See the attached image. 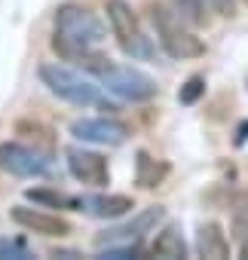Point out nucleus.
Returning a JSON list of instances; mask_svg holds the SVG:
<instances>
[{
	"label": "nucleus",
	"instance_id": "f3484780",
	"mask_svg": "<svg viewBox=\"0 0 248 260\" xmlns=\"http://www.w3.org/2000/svg\"><path fill=\"white\" fill-rule=\"evenodd\" d=\"M202 95H205V77L193 74V77H190V80L181 86V92H178V101H181L184 107H190V104H196Z\"/></svg>",
	"mask_w": 248,
	"mask_h": 260
},
{
	"label": "nucleus",
	"instance_id": "20e7f679",
	"mask_svg": "<svg viewBox=\"0 0 248 260\" xmlns=\"http://www.w3.org/2000/svg\"><path fill=\"white\" fill-rule=\"evenodd\" d=\"M107 22H110V31L116 37L119 49L129 58H138V61L153 58V43H150V37H144L138 16L132 13L126 0H107Z\"/></svg>",
	"mask_w": 248,
	"mask_h": 260
},
{
	"label": "nucleus",
	"instance_id": "1a4fd4ad",
	"mask_svg": "<svg viewBox=\"0 0 248 260\" xmlns=\"http://www.w3.org/2000/svg\"><path fill=\"white\" fill-rule=\"evenodd\" d=\"M166 217V208L163 205H150V208H144V211H138L129 223H119V226H110V230H104L95 242L98 245H113V242H138L144 233H150L160 220Z\"/></svg>",
	"mask_w": 248,
	"mask_h": 260
},
{
	"label": "nucleus",
	"instance_id": "9d476101",
	"mask_svg": "<svg viewBox=\"0 0 248 260\" xmlns=\"http://www.w3.org/2000/svg\"><path fill=\"white\" fill-rule=\"evenodd\" d=\"M10 217L19 223V226H25V230H31V233H40V236H68L71 233V223L65 220V217H58V214H49V211H43V208H28V205H16V208H10Z\"/></svg>",
	"mask_w": 248,
	"mask_h": 260
},
{
	"label": "nucleus",
	"instance_id": "2eb2a0df",
	"mask_svg": "<svg viewBox=\"0 0 248 260\" xmlns=\"http://www.w3.org/2000/svg\"><path fill=\"white\" fill-rule=\"evenodd\" d=\"M172 10L178 13L181 22H187V25H193V28H205V25H208L205 0H172Z\"/></svg>",
	"mask_w": 248,
	"mask_h": 260
},
{
	"label": "nucleus",
	"instance_id": "4468645a",
	"mask_svg": "<svg viewBox=\"0 0 248 260\" xmlns=\"http://www.w3.org/2000/svg\"><path fill=\"white\" fill-rule=\"evenodd\" d=\"M166 175H169V162L153 159L147 150H138V156H135V184L138 187L153 190L166 181Z\"/></svg>",
	"mask_w": 248,
	"mask_h": 260
},
{
	"label": "nucleus",
	"instance_id": "f257e3e1",
	"mask_svg": "<svg viewBox=\"0 0 248 260\" xmlns=\"http://www.w3.org/2000/svg\"><path fill=\"white\" fill-rule=\"evenodd\" d=\"M55 37H52V49L74 61L77 55L95 49L104 40V25L95 19V13H89L80 4H65L55 10Z\"/></svg>",
	"mask_w": 248,
	"mask_h": 260
},
{
	"label": "nucleus",
	"instance_id": "6ab92c4d",
	"mask_svg": "<svg viewBox=\"0 0 248 260\" xmlns=\"http://www.w3.org/2000/svg\"><path fill=\"white\" fill-rule=\"evenodd\" d=\"M31 248L22 239H0V260H31Z\"/></svg>",
	"mask_w": 248,
	"mask_h": 260
},
{
	"label": "nucleus",
	"instance_id": "ddd939ff",
	"mask_svg": "<svg viewBox=\"0 0 248 260\" xmlns=\"http://www.w3.org/2000/svg\"><path fill=\"white\" fill-rule=\"evenodd\" d=\"M150 251H153V257H163V260H184L187 257V242L181 236V226L178 223H166L157 233Z\"/></svg>",
	"mask_w": 248,
	"mask_h": 260
},
{
	"label": "nucleus",
	"instance_id": "dca6fc26",
	"mask_svg": "<svg viewBox=\"0 0 248 260\" xmlns=\"http://www.w3.org/2000/svg\"><path fill=\"white\" fill-rule=\"evenodd\" d=\"M34 205H40V208H74V196H65V193H58V190H28L25 193Z\"/></svg>",
	"mask_w": 248,
	"mask_h": 260
},
{
	"label": "nucleus",
	"instance_id": "6e6552de",
	"mask_svg": "<svg viewBox=\"0 0 248 260\" xmlns=\"http://www.w3.org/2000/svg\"><path fill=\"white\" fill-rule=\"evenodd\" d=\"M68 172L86 187H104L110 181L107 159L86 147H68Z\"/></svg>",
	"mask_w": 248,
	"mask_h": 260
},
{
	"label": "nucleus",
	"instance_id": "412c9836",
	"mask_svg": "<svg viewBox=\"0 0 248 260\" xmlns=\"http://www.w3.org/2000/svg\"><path fill=\"white\" fill-rule=\"evenodd\" d=\"M245 141H248V119H245V122H239V128H236V138H233V144H236V147H242Z\"/></svg>",
	"mask_w": 248,
	"mask_h": 260
},
{
	"label": "nucleus",
	"instance_id": "f03ea898",
	"mask_svg": "<svg viewBox=\"0 0 248 260\" xmlns=\"http://www.w3.org/2000/svg\"><path fill=\"white\" fill-rule=\"evenodd\" d=\"M37 74H40L43 86H46L52 95H58L61 101H68V104L116 110V104L104 101V95H101V89H98L95 83H89L86 77H80L77 71H71V68H65V64H40Z\"/></svg>",
	"mask_w": 248,
	"mask_h": 260
},
{
	"label": "nucleus",
	"instance_id": "a211bd4d",
	"mask_svg": "<svg viewBox=\"0 0 248 260\" xmlns=\"http://www.w3.org/2000/svg\"><path fill=\"white\" fill-rule=\"evenodd\" d=\"M135 257H144V251L135 245V242H129V245H107L101 254H98V260H135Z\"/></svg>",
	"mask_w": 248,
	"mask_h": 260
},
{
	"label": "nucleus",
	"instance_id": "0eeeda50",
	"mask_svg": "<svg viewBox=\"0 0 248 260\" xmlns=\"http://www.w3.org/2000/svg\"><path fill=\"white\" fill-rule=\"evenodd\" d=\"M71 135L77 141L86 144H101V147H119L129 138V125L110 119V116H98V119H74L71 122Z\"/></svg>",
	"mask_w": 248,
	"mask_h": 260
},
{
	"label": "nucleus",
	"instance_id": "7ed1b4c3",
	"mask_svg": "<svg viewBox=\"0 0 248 260\" xmlns=\"http://www.w3.org/2000/svg\"><path fill=\"white\" fill-rule=\"evenodd\" d=\"M150 22H153L157 34H160L163 49H166L172 58H181V61H184V58H199V55H205V43H202L193 31H187L184 22L178 19V13L169 10L166 4H153V7H150Z\"/></svg>",
	"mask_w": 248,
	"mask_h": 260
},
{
	"label": "nucleus",
	"instance_id": "9b49d317",
	"mask_svg": "<svg viewBox=\"0 0 248 260\" xmlns=\"http://www.w3.org/2000/svg\"><path fill=\"white\" fill-rule=\"evenodd\" d=\"M135 208V202L129 196H74V211H83L89 217H101V220H116L122 214H129Z\"/></svg>",
	"mask_w": 248,
	"mask_h": 260
},
{
	"label": "nucleus",
	"instance_id": "b1692460",
	"mask_svg": "<svg viewBox=\"0 0 248 260\" xmlns=\"http://www.w3.org/2000/svg\"><path fill=\"white\" fill-rule=\"evenodd\" d=\"M245 4H248V0H245Z\"/></svg>",
	"mask_w": 248,
	"mask_h": 260
},
{
	"label": "nucleus",
	"instance_id": "39448f33",
	"mask_svg": "<svg viewBox=\"0 0 248 260\" xmlns=\"http://www.w3.org/2000/svg\"><path fill=\"white\" fill-rule=\"evenodd\" d=\"M98 80H101V86H104L110 95H116V98H122V101H135V104L150 101V98H157V92H160L157 80H153L150 74L138 71V68L110 64Z\"/></svg>",
	"mask_w": 248,
	"mask_h": 260
},
{
	"label": "nucleus",
	"instance_id": "4be33fe9",
	"mask_svg": "<svg viewBox=\"0 0 248 260\" xmlns=\"http://www.w3.org/2000/svg\"><path fill=\"white\" fill-rule=\"evenodd\" d=\"M242 230H245V226H242ZM239 236H242V257L248 260V230H245V233H239Z\"/></svg>",
	"mask_w": 248,
	"mask_h": 260
},
{
	"label": "nucleus",
	"instance_id": "f8f14e48",
	"mask_svg": "<svg viewBox=\"0 0 248 260\" xmlns=\"http://www.w3.org/2000/svg\"><path fill=\"white\" fill-rule=\"evenodd\" d=\"M196 251H199L202 257H208V260H224V257H230V242H227L224 226H221L218 220H208V223L199 226V233H196Z\"/></svg>",
	"mask_w": 248,
	"mask_h": 260
},
{
	"label": "nucleus",
	"instance_id": "423d86ee",
	"mask_svg": "<svg viewBox=\"0 0 248 260\" xmlns=\"http://www.w3.org/2000/svg\"><path fill=\"white\" fill-rule=\"evenodd\" d=\"M0 172L16 175V178H46L52 172L49 153L37 147H25L19 141H4L0 144Z\"/></svg>",
	"mask_w": 248,
	"mask_h": 260
},
{
	"label": "nucleus",
	"instance_id": "5701e85b",
	"mask_svg": "<svg viewBox=\"0 0 248 260\" xmlns=\"http://www.w3.org/2000/svg\"><path fill=\"white\" fill-rule=\"evenodd\" d=\"M52 257H68V260H74V257H80L77 251H52Z\"/></svg>",
	"mask_w": 248,
	"mask_h": 260
},
{
	"label": "nucleus",
	"instance_id": "aec40b11",
	"mask_svg": "<svg viewBox=\"0 0 248 260\" xmlns=\"http://www.w3.org/2000/svg\"><path fill=\"white\" fill-rule=\"evenodd\" d=\"M211 10L221 13L224 19H236V0H208Z\"/></svg>",
	"mask_w": 248,
	"mask_h": 260
}]
</instances>
